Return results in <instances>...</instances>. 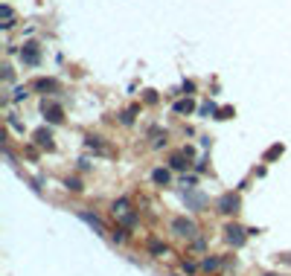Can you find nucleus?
Masks as SVG:
<instances>
[{"label":"nucleus","mask_w":291,"mask_h":276,"mask_svg":"<svg viewBox=\"0 0 291 276\" xmlns=\"http://www.w3.org/2000/svg\"><path fill=\"white\" fill-rule=\"evenodd\" d=\"M172 230H175V236H184V239H192V236H195V224L187 221V218H175V221H172Z\"/></svg>","instance_id":"1"},{"label":"nucleus","mask_w":291,"mask_h":276,"mask_svg":"<svg viewBox=\"0 0 291 276\" xmlns=\"http://www.w3.org/2000/svg\"><path fill=\"white\" fill-rule=\"evenodd\" d=\"M236 210H239V198H236V195H224V198H219V212L230 215V212H236Z\"/></svg>","instance_id":"2"},{"label":"nucleus","mask_w":291,"mask_h":276,"mask_svg":"<svg viewBox=\"0 0 291 276\" xmlns=\"http://www.w3.org/2000/svg\"><path fill=\"white\" fill-rule=\"evenodd\" d=\"M44 114H47L50 122H61V119H64V111H61V105H55V102H44Z\"/></svg>","instance_id":"3"},{"label":"nucleus","mask_w":291,"mask_h":276,"mask_svg":"<svg viewBox=\"0 0 291 276\" xmlns=\"http://www.w3.org/2000/svg\"><path fill=\"white\" fill-rule=\"evenodd\" d=\"M227 242H230V244H236V247H239V244H245V230H242V227H236V224H230V227H227Z\"/></svg>","instance_id":"4"},{"label":"nucleus","mask_w":291,"mask_h":276,"mask_svg":"<svg viewBox=\"0 0 291 276\" xmlns=\"http://www.w3.org/2000/svg\"><path fill=\"white\" fill-rule=\"evenodd\" d=\"M20 55H23V61H26V64H35V61L41 58V52H38V47H35V44H26V47L20 49Z\"/></svg>","instance_id":"5"},{"label":"nucleus","mask_w":291,"mask_h":276,"mask_svg":"<svg viewBox=\"0 0 291 276\" xmlns=\"http://www.w3.org/2000/svg\"><path fill=\"white\" fill-rule=\"evenodd\" d=\"M35 143H38L41 148H52V134L41 128V131H35Z\"/></svg>","instance_id":"6"},{"label":"nucleus","mask_w":291,"mask_h":276,"mask_svg":"<svg viewBox=\"0 0 291 276\" xmlns=\"http://www.w3.org/2000/svg\"><path fill=\"white\" fill-rule=\"evenodd\" d=\"M152 180L160 183V186H166V183H169V172H166V169H154V172H152Z\"/></svg>","instance_id":"7"},{"label":"nucleus","mask_w":291,"mask_h":276,"mask_svg":"<svg viewBox=\"0 0 291 276\" xmlns=\"http://www.w3.org/2000/svg\"><path fill=\"white\" fill-rule=\"evenodd\" d=\"M82 221H87V224H93V227H96V230L102 233V221H99L96 215H90V212H82Z\"/></svg>","instance_id":"8"},{"label":"nucleus","mask_w":291,"mask_h":276,"mask_svg":"<svg viewBox=\"0 0 291 276\" xmlns=\"http://www.w3.org/2000/svg\"><path fill=\"white\" fill-rule=\"evenodd\" d=\"M0 15H3V26H12V9H9L6 3L0 6Z\"/></svg>","instance_id":"9"},{"label":"nucleus","mask_w":291,"mask_h":276,"mask_svg":"<svg viewBox=\"0 0 291 276\" xmlns=\"http://www.w3.org/2000/svg\"><path fill=\"white\" fill-rule=\"evenodd\" d=\"M175 111H178V114H187V111H192V102H189V99H187V102H178Z\"/></svg>","instance_id":"10"},{"label":"nucleus","mask_w":291,"mask_h":276,"mask_svg":"<svg viewBox=\"0 0 291 276\" xmlns=\"http://www.w3.org/2000/svg\"><path fill=\"white\" fill-rule=\"evenodd\" d=\"M35 87H38V90H55V81H44V79H41Z\"/></svg>","instance_id":"11"},{"label":"nucleus","mask_w":291,"mask_h":276,"mask_svg":"<svg viewBox=\"0 0 291 276\" xmlns=\"http://www.w3.org/2000/svg\"><path fill=\"white\" fill-rule=\"evenodd\" d=\"M172 166H175V169H187V163H184V157H172Z\"/></svg>","instance_id":"12"},{"label":"nucleus","mask_w":291,"mask_h":276,"mask_svg":"<svg viewBox=\"0 0 291 276\" xmlns=\"http://www.w3.org/2000/svg\"><path fill=\"white\" fill-rule=\"evenodd\" d=\"M67 186H70L73 192H79V189H82V183H79V180H67Z\"/></svg>","instance_id":"13"},{"label":"nucleus","mask_w":291,"mask_h":276,"mask_svg":"<svg viewBox=\"0 0 291 276\" xmlns=\"http://www.w3.org/2000/svg\"><path fill=\"white\" fill-rule=\"evenodd\" d=\"M125 207H128V204H125V201H120V204H114V212H125Z\"/></svg>","instance_id":"14"}]
</instances>
